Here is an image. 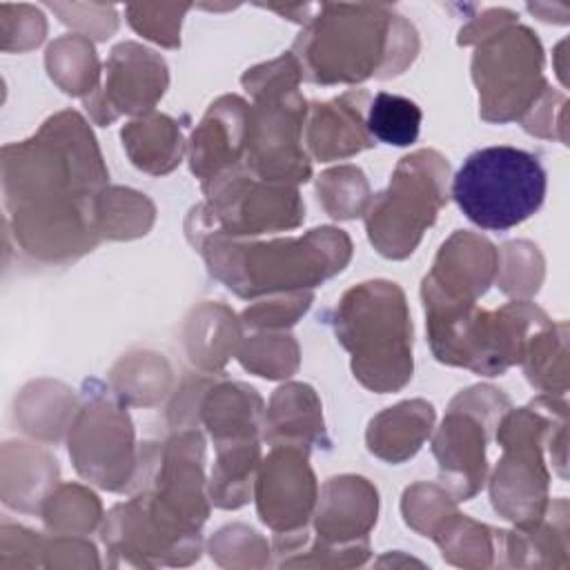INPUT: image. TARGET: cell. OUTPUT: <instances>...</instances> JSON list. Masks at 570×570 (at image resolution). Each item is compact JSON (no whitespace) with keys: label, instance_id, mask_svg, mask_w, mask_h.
Listing matches in <instances>:
<instances>
[{"label":"cell","instance_id":"13","mask_svg":"<svg viewBox=\"0 0 570 570\" xmlns=\"http://www.w3.org/2000/svg\"><path fill=\"white\" fill-rule=\"evenodd\" d=\"M167 85L165 62L154 51L134 42H122L111 51L107 62V89L100 94L109 98L118 111L149 109Z\"/></svg>","mask_w":570,"mask_h":570},{"label":"cell","instance_id":"19","mask_svg":"<svg viewBox=\"0 0 570 570\" xmlns=\"http://www.w3.org/2000/svg\"><path fill=\"white\" fill-rule=\"evenodd\" d=\"M174 129H176L174 122L167 116H158V114H154L147 120L131 122L127 129H122V140L127 145V151L134 165L154 174L169 171L180 160L183 147L158 145V138L167 136Z\"/></svg>","mask_w":570,"mask_h":570},{"label":"cell","instance_id":"7","mask_svg":"<svg viewBox=\"0 0 570 570\" xmlns=\"http://www.w3.org/2000/svg\"><path fill=\"white\" fill-rule=\"evenodd\" d=\"M561 410H566L561 401L546 399V412L537 410L534 403L514 410L499 430V443L505 448V454L492 476V503L497 512L523 530L543 519L548 472L541 459V439Z\"/></svg>","mask_w":570,"mask_h":570},{"label":"cell","instance_id":"2","mask_svg":"<svg viewBox=\"0 0 570 570\" xmlns=\"http://www.w3.org/2000/svg\"><path fill=\"white\" fill-rule=\"evenodd\" d=\"M334 330L352 354L354 376L374 392H394L412 379V321L396 283L352 287L334 309Z\"/></svg>","mask_w":570,"mask_h":570},{"label":"cell","instance_id":"10","mask_svg":"<svg viewBox=\"0 0 570 570\" xmlns=\"http://www.w3.org/2000/svg\"><path fill=\"white\" fill-rule=\"evenodd\" d=\"M494 247L474 234L456 232L443 243L432 272L423 278L425 303H474L492 283Z\"/></svg>","mask_w":570,"mask_h":570},{"label":"cell","instance_id":"18","mask_svg":"<svg viewBox=\"0 0 570 570\" xmlns=\"http://www.w3.org/2000/svg\"><path fill=\"white\" fill-rule=\"evenodd\" d=\"M421 118V107L414 100L379 91L367 107L365 129L379 142L407 147L419 138Z\"/></svg>","mask_w":570,"mask_h":570},{"label":"cell","instance_id":"12","mask_svg":"<svg viewBox=\"0 0 570 570\" xmlns=\"http://www.w3.org/2000/svg\"><path fill=\"white\" fill-rule=\"evenodd\" d=\"M376 490L361 476H334L323 488L316 532L321 550L365 537L376 523Z\"/></svg>","mask_w":570,"mask_h":570},{"label":"cell","instance_id":"9","mask_svg":"<svg viewBox=\"0 0 570 570\" xmlns=\"http://www.w3.org/2000/svg\"><path fill=\"white\" fill-rule=\"evenodd\" d=\"M314 499L316 483L305 454L296 445L274 448L258 476L256 505L261 521L276 530V537H287L285 543H276L278 552H292L305 541Z\"/></svg>","mask_w":570,"mask_h":570},{"label":"cell","instance_id":"14","mask_svg":"<svg viewBox=\"0 0 570 570\" xmlns=\"http://www.w3.org/2000/svg\"><path fill=\"white\" fill-rule=\"evenodd\" d=\"M247 105L236 96H225L207 111L191 136V171L205 180L238 160L247 131Z\"/></svg>","mask_w":570,"mask_h":570},{"label":"cell","instance_id":"21","mask_svg":"<svg viewBox=\"0 0 570 570\" xmlns=\"http://www.w3.org/2000/svg\"><path fill=\"white\" fill-rule=\"evenodd\" d=\"M312 294L303 296L301 301H296L294 305H285L281 301L274 303H265L261 307H252L245 312V323L247 325H258V327H272V325H285V323H294L307 307H309Z\"/></svg>","mask_w":570,"mask_h":570},{"label":"cell","instance_id":"15","mask_svg":"<svg viewBox=\"0 0 570 570\" xmlns=\"http://www.w3.org/2000/svg\"><path fill=\"white\" fill-rule=\"evenodd\" d=\"M352 100L354 91L332 102L314 105L307 129V145L318 160L343 158L374 145L372 136L365 129L361 109L367 100V94L358 91L356 102Z\"/></svg>","mask_w":570,"mask_h":570},{"label":"cell","instance_id":"3","mask_svg":"<svg viewBox=\"0 0 570 570\" xmlns=\"http://www.w3.org/2000/svg\"><path fill=\"white\" fill-rule=\"evenodd\" d=\"M434 356L448 365L497 376L523 358L532 334L550 318L530 303L485 312L474 303H425Z\"/></svg>","mask_w":570,"mask_h":570},{"label":"cell","instance_id":"20","mask_svg":"<svg viewBox=\"0 0 570 570\" xmlns=\"http://www.w3.org/2000/svg\"><path fill=\"white\" fill-rule=\"evenodd\" d=\"M318 198L334 218H354L367 200V183L361 169L341 167L325 171L318 180Z\"/></svg>","mask_w":570,"mask_h":570},{"label":"cell","instance_id":"11","mask_svg":"<svg viewBox=\"0 0 570 570\" xmlns=\"http://www.w3.org/2000/svg\"><path fill=\"white\" fill-rule=\"evenodd\" d=\"M485 441L488 428L452 403L450 414L434 436L432 450L439 459L441 481L450 483L456 501H468L483 485Z\"/></svg>","mask_w":570,"mask_h":570},{"label":"cell","instance_id":"8","mask_svg":"<svg viewBox=\"0 0 570 570\" xmlns=\"http://www.w3.org/2000/svg\"><path fill=\"white\" fill-rule=\"evenodd\" d=\"M543 49L528 27H505L488 36L476 49L472 73L481 96V116L485 120H514L528 111L546 80L541 76Z\"/></svg>","mask_w":570,"mask_h":570},{"label":"cell","instance_id":"4","mask_svg":"<svg viewBox=\"0 0 570 570\" xmlns=\"http://www.w3.org/2000/svg\"><path fill=\"white\" fill-rule=\"evenodd\" d=\"M548 176L539 156L510 145L472 151L452 178V198L481 229L505 232L543 205Z\"/></svg>","mask_w":570,"mask_h":570},{"label":"cell","instance_id":"16","mask_svg":"<svg viewBox=\"0 0 570 570\" xmlns=\"http://www.w3.org/2000/svg\"><path fill=\"white\" fill-rule=\"evenodd\" d=\"M434 410L425 401H405L387 407L372 419L367 430V448L372 454L401 463L410 459L430 434Z\"/></svg>","mask_w":570,"mask_h":570},{"label":"cell","instance_id":"1","mask_svg":"<svg viewBox=\"0 0 570 570\" xmlns=\"http://www.w3.org/2000/svg\"><path fill=\"white\" fill-rule=\"evenodd\" d=\"M194 245L205 256L209 274L243 298L314 287L341 272L352 252L347 234L334 227L272 243H234L212 229Z\"/></svg>","mask_w":570,"mask_h":570},{"label":"cell","instance_id":"5","mask_svg":"<svg viewBox=\"0 0 570 570\" xmlns=\"http://www.w3.org/2000/svg\"><path fill=\"white\" fill-rule=\"evenodd\" d=\"M399 16L387 7L323 4L292 53L312 82H358L376 73ZM301 71V73H303Z\"/></svg>","mask_w":570,"mask_h":570},{"label":"cell","instance_id":"6","mask_svg":"<svg viewBox=\"0 0 570 570\" xmlns=\"http://www.w3.org/2000/svg\"><path fill=\"white\" fill-rule=\"evenodd\" d=\"M450 165L432 149L401 158L385 191L367 209L370 243L387 258H405L445 205Z\"/></svg>","mask_w":570,"mask_h":570},{"label":"cell","instance_id":"17","mask_svg":"<svg viewBox=\"0 0 570 570\" xmlns=\"http://www.w3.org/2000/svg\"><path fill=\"white\" fill-rule=\"evenodd\" d=\"M263 401L256 390L245 385H220L209 399L207 425L216 445L254 441L256 414Z\"/></svg>","mask_w":570,"mask_h":570}]
</instances>
